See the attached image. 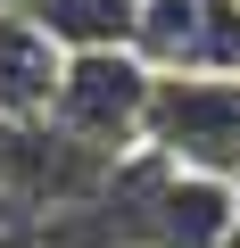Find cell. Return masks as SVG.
Wrapping results in <instances>:
<instances>
[{
  "label": "cell",
  "instance_id": "1",
  "mask_svg": "<svg viewBox=\"0 0 240 248\" xmlns=\"http://www.w3.org/2000/svg\"><path fill=\"white\" fill-rule=\"evenodd\" d=\"M141 149L174 174H224L240 182V75H158Z\"/></svg>",
  "mask_w": 240,
  "mask_h": 248
},
{
  "label": "cell",
  "instance_id": "5",
  "mask_svg": "<svg viewBox=\"0 0 240 248\" xmlns=\"http://www.w3.org/2000/svg\"><path fill=\"white\" fill-rule=\"evenodd\" d=\"M224 248H240V232H232V240H224Z\"/></svg>",
  "mask_w": 240,
  "mask_h": 248
},
{
  "label": "cell",
  "instance_id": "3",
  "mask_svg": "<svg viewBox=\"0 0 240 248\" xmlns=\"http://www.w3.org/2000/svg\"><path fill=\"white\" fill-rule=\"evenodd\" d=\"M58 66H66V50L50 42V25H42L33 9H0V133L50 116Z\"/></svg>",
  "mask_w": 240,
  "mask_h": 248
},
{
  "label": "cell",
  "instance_id": "2",
  "mask_svg": "<svg viewBox=\"0 0 240 248\" xmlns=\"http://www.w3.org/2000/svg\"><path fill=\"white\" fill-rule=\"evenodd\" d=\"M149 66L133 50H66L58 66V99H50V133L99 149V157H133L141 149V116H149Z\"/></svg>",
  "mask_w": 240,
  "mask_h": 248
},
{
  "label": "cell",
  "instance_id": "4",
  "mask_svg": "<svg viewBox=\"0 0 240 248\" xmlns=\"http://www.w3.org/2000/svg\"><path fill=\"white\" fill-rule=\"evenodd\" d=\"M0 248H42V240H33V223H0Z\"/></svg>",
  "mask_w": 240,
  "mask_h": 248
}]
</instances>
